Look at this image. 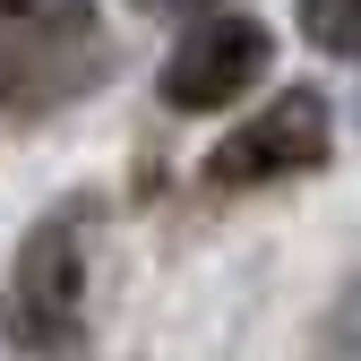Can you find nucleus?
Listing matches in <instances>:
<instances>
[{"label":"nucleus","instance_id":"nucleus-1","mask_svg":"<svg viewBox=\"0 0 361 361\" xmlns=\"http://www.w3.org/2000/svg\"><path fill=\"white\" fill-rule=\"evenodd\" d=\"M86 233H95V207H52L18 241L9 258V293H0V344L26 361H69L86 344L78 310H86Z\"/></svg>","mask_w":361,"mask_h":361},{"label":"nucleus","instance_id":"nucleus-2","mask_svg":"<svg viewBox=\"0 0 361 361\" xmlns=\"http://www.w3.org/2000/svg\"><path fill=\"white\" fill-rule=\"evenodd\" d=\"M319 164H327V95H319V86H284L267 112L233 121L207 147V180H215V190H258V180L319 172Z\"/></svg>","mask_w":361,"mask_h":361},{"label":"nucleus","instance_id":"nucleus-3","mask_svg":"<svg viewBox=\"0 0 361 361\" xmlns=\"http://www.w3.org/2000/svg\"><path fill=\"white\" fill-rule=\"evenodd\" d=\"M267 61H276V35H267L258 18H198L190 35L164 52V104L172 112H224V104H241L250 86L267 78Z\"/></svg>","mask_w":361,"mask_h":361},{"label":"nucleus","instance_id":"nucleus-4","mask_svg":"<svg viewBox=\"0 0 361 361\" xmlns=\"http://www.w3.org/2000/svg\"><path fill=\"white\" fill-rule=\"evenodd\" d=\"M78 52H95L86 0H0V104H43L78 78Z\"/></svg>","mask_w":361,"mask_h":361},{"label":"nucleus","instance_id":"nucleus-5","mask_svg":"<svg viewBox=\"0 0 361 361\" xmlns=\"http://www.w3.org/2000/svg\"><path fill=\"white\" fill-rule=\"evenodd\" d=\"M301 35L319 52H361V0H301Z\"/></svg>","mask_w":361,"mask_h":361},{"label":"nucleus","instance_id":"nucleus-6","mask_svg":"<svg viewBox=\"0 0 361 361\" xmlns=\"http://www.w3.org/2000/svg\"><path fill=\"white\" fill-rule=\"evenodd\" d=\"M138 9H155V18H172V9H207V0H138Z\"/></svg>","mask_w":361,"mask_h":361}]
</instances>
